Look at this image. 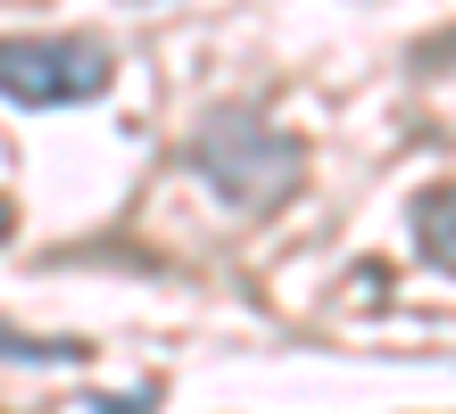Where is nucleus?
I'll return each instance as SVG.
<instances>
[{
	"label": "nucleus",
	"instance_id": "1",
	"mask_svg": "<svg viewBox=\"0 0 456 414\" xmlns=\"http://www.w3.org/2000/svg\"><path fill=\"white\" fill-rule=\"evenodd\" d=\"M191 175L216 191L224 207H240V215H265V207H282L290 191H299V166H307V150L290 142L282 125H265L257 108H216L200 133H191Z\"/></svg>",
	"mask_w": 456,
	"mask_h": 414
},
{
	"label": "nucleus",
	"instance_id": "2",
	"mask_svg": "<svg viewBox=\"0 0 456 414\" xmlns=\"http://www.w3.org/2000/svg\"><path fill=\"white\" fill-rule=\"evenodd\" d=\"M109 42H84V34H42V42H0V92L17 108H84L109 92Z\"/></svg>",
	"mask_w": 456,
	"mask_h": 414
},
{
	"label": "nucleus",
	"instance_id": "3",
	"mask_svg": "<svg viewBox=\"0 0 456 414\" xmlns=\"http://www.w3.org/2000/svg\"><path fill=\"white\" fill-rule=\"evenodd\" d=\"M415 240H423V257H432V273H448V183L423 191V207H415Z\"/></svg>",
	"mask_w": 456,
	"mask_h": 414
},
{
	"label": "nucleus",
	"instance_id": "4",
	"mask_svg": "<svg viewBox=\"0 0 456 414\" xmlns=\"http://www.w3.org/2000/svg\"><path fill=\"white\" fill-rule=\"evenodd\" d=\"M0 356H25V365H75L84 340H34V331H9V323H0Z\"/></svg>",
	"mask_w": 456,
	"mask_h": 414
},
{
	"label": "nucleus",
	"instance_id": "5",
	"mask_svg": "<svg viewBox=\"0 0 456 414\" xmlns=\"http://www.w3.org/2000/svg\"><path fill=\"white\" fill-rule=\"evenodd\" d=\"M0 240H9V199H0Z\"/></svg>",
	"mask_w": 456,
	"mask_h": 414
}]
</instances>
